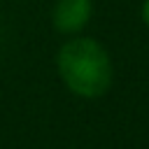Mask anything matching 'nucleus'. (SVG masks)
I'll use <instances>...</instances> for the list:
<instances>
[{"instance_id": "3", "label": "nucleus", "mask_w": 149, "mask_h": 149, "mask_svg": "<svg viewBox=\"0 0 149 149\" xmlns=\"http://www.w3.org/2000/svg\"><path fill=\"white\" fill-rule=\"evenodd\" d=\"M140 16H142L144 26L149 28V0H142V7H140Z\"/></svg>"}, {"instance_id": "1", "label": "nucleus", "mask_w": 149, "mask_h": 149, "mask_svg": "<svg viewBox=\"0 0 149 149\" xmlns=\"http://www.w3.org/2000/svg\"><path fill=\"white\" fill-rule=\"evenodd\" d=\"M56 72L65 88L84 100L100 98L109 91L114 68L102 42L86 35L68 37L56 51Z\"/></svg>"}, {"instance_id": "2", "label": "nucleus", "mask_w": 149, "mask_h": 149, "mask_svg": "<svg viewBox=\"0 0 149 149\" xmlns=\"http://www.w3.org/2000/svg\"><path fill=\"white\" fill-rule=\"evenodd\" d=\"M91 16H93V0H56L51 7L54 30L68 37L81 35Z\"/></svg>"}]
</instances>
